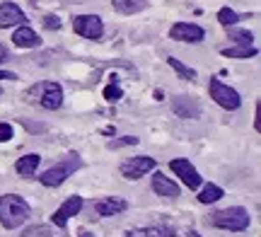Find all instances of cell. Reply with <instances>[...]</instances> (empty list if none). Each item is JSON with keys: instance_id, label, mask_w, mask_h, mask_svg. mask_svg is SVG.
Here are the masks:
<instances>
[{"instance_id": "6da1fadb", "label": "cell", "mask_w": 261, "mask_h": 237, "mask_svg": "<svg viewBox=\"0 0 261 237\" xmlns=\"http://www.w3.org/2000/svg\"><path fill=\"white\" fill-rule=\"evenodd\" d=\"M29 218V203L17 194L0 196V223L8 230L19 228Z\"/></svg>"}, {"instance_id": "7a4b0ae2", "label": "cell", "mask_w": 261, "mask_h": 237, "mask_svg": "<svg viewBox=\"0 0 261 237\" xmlns=\"http://www.w3.org/2000/svg\"><path fill=\"white\" fill-rule=\"evenodd\" d=\"M24 99L32 102V104L44 107L48 112H54V109L63 104V87L58 83H39V85H32L24 92Z\"/></svg>"}, {"instance_id": "3957f363", "label": "cell", "mask_w": 261, "mask_h": 237, "mask_svg": "<svg viewBox=\"0 0 261 237\" xmlns=\"http://www.w3.org/2000/svg\"><path fill=\"white\" fill-rule=\"evenodd\" d=\"M249 210L242 208V206H232V208H223L213 213L208 218V225L213 228H220V230H230V232H242V230L249 228Z\"/></svg>"}, {"instance_id": "277c9868", "label": "cell", "mask_w": 261, "mask_h": 237, "mask_svg": "<svg viewBox=\"0 0 261 237\" xmlns=\"http://www.w3.org/2000/svg\"><path fill=\"white\" fill-rule=\"evenodd\" d=\"M80 167H83L80 155H77V152H68L63 160L58 162V165L48 167V170L39 177V181H41L44 187H51V189H54V187H61V184H63V181L68 179L75 170H80Z\"/></svg>"}, {"instance_id": "5b68a950", "label": "cell", "mask_w": 261, "mask_h": 237, "mask_svg": "<svg viewBox=\"0 0 261 237\" xmlns=\"http://www.w3.org/2000/svg\"><path fill=\"white\" fill-rule=\"evenodd\" d=\"M208 92H211V99H215V102L223 107V109L234 112V109H240V104H242V97H240V92H237V90H232L230 85L220 83V80H211Z\"/></svg>"}, {"instance_id": "8992f818", "label": "cell", "mask_w": 261, "mask_h": 237, "mask_svg": "<svg viewBox=\"0 0 261 237\" xmlns=\"http://www.w3.org/2000/svg\"><path fill=\"white\" fill-rule=\"evenodd\" d=\"M155 165H158V160H155V157L138 155V157H130V160H126L119 170H121V174L126 177V179H140V177H145L148 172L155 170Z\"/></svg>"}, {"instance_id": "52a82bcc", "label": "cell", "mask_w": 261, "mask_h": 237, "mask_svg": "<svg viewBox=\"0 0 261 237\" xmlns=\"http://www.w3.org/2000/svg\"><path fill=\"white\" fill-rule=\"evenodd\" d=\"M73 29L85 39H99L104 34V22L97 15H77L73 19Z\"/></svg>"}, {"instance_id": "ba28073f", "label": "cell", "mask_w": 261, "mask_h": 237, "mask_svg": "<svg viewBox=\"0 0 261 237\" xmlns=\"http://www.w3.org/2000/svg\"><path fill=\"white\" fill-rule=\"evenodd\" d=\"M169 167H172V172H174L179 179L187 184L189 189H198V187H201V174L196 172V167L189 160H184V157H177V160L169 162Z\"/></svg>"}, {"instance_id": "9c48e42d", "label": "cell", "mask_w": 261, "mask_h": 237, "mask_svg": "<svg viewBox=\"0 0 261 237\" xmlns=\"http://www.w3.org/2000/svg\"><path fill=\"white\" fill-rule=\"evenodd\" d=\"M169 37L174 39V41H189V44H198V41H203L205 32L198 24L194 22H177L172 32H169Z\"/></svg>"}, {"instance_id": "30bf717a", "label": "cell", "mask_w": 261, "mask_h": 237, "mask_svg": "<svg viewBox=\"0 0 261 237\" xmlns=\"http://www.w3.org/2000/svg\"><path fill=\"white\" fill-rule=\"evenodd\" d=\"M83 206H85L83 196H70V199L65 201L63 206H61V208L51 216V223H54L56 228H65V225H68V220L73 218V216H77Z\"/></svg>"}, {"instance_id": "8fae6325", "label": "cell", "mask_w": 261, "mask_h": 237, "mask_svg": "<svg viewBox=\"0 0 261 237\" xmlns=\"http://www.w3.org/2000/svg\"><path fill=\"white\" fill-rule=\"evenodd\" d=\"M172 112H174L179 119H198V116H201V104L196 102L194 97L179 95V97H174V102H172Z\"/></svg>"}, {"instance_id": "7c38bea8", "label": "cell", "mask_w": 261, "mask_h": 237, "mask_svg": "<svg viewBox=\"0 0 261 237\" xmlns=\"http://www.w3.org/2000/svg\"><path fill=\"white\" fill-rule=\"evenodd\" d=\"M24 22H27V15H24L15 3H3V5H0V29L22 27Z\"/></svg>"}, {"instance_id": "4fadbf2b", "label": "cell", "mask_w": 261, "mask_h": 237, "mask_svg": "<svg viewBox=\"0 0 261 237\" xmlns=\"http://www.w3.org/2000/svg\"><path fill=\"white\" fill-rule=\"evenodd\" d=\"M126 208H128V201H126V199H119V196H107V199H99L97 203H94L97 216H102V218L119 216V213H123Z\"/></svg>"}, {"instance_id": "5bb4252c", "label": "cell", "mask_w": 261, "mask_h": 237, "mask_svg": "<svg viewBox=\"0 0 261 237\" xmlns=\"http://www.w3.org/2000/svg\"><path fill=\"white\" fill-rule=\"evenodd\" d=\"M152 191L162 196V199H177L179 196V184L172 181L169 177H165L162 172H155L152 174Z\"/></svg>"}, {"instance_id": "9a60e30c", "label": "cell", "mask_w": 261, "mask_h": 237, "mask_svg": "<svg viewBox=\"0 0 261 237\" xmlns=\"http://www.w3.org/2000/svg\"><path fill=\"white\" fill-rule=\"evenodd\" d=\"M12 44H15L17 48H34V46L41 44V39H39V34L32 27L22 24V27L15 29V34H12Z\"/></svg>"}, {"instance_id": "2e32d148", "label": "cell", "mask_w": 261, "mask_h": 237, "mask_svg": "<svg viewBox=\"0 0 261 237\" xmlns=\"http://www.w3.org/2000/svg\"><path fill=\"white\" fill-rule=\"evenodd\" d=\"M126 237H174L172 225H148V228H133L126 232Z\"/></svg>"}, {"instance_id": "e0dca14e", "label": "cell", "mask_w": 261, "mask_h": 237, "mask_svg": "<svg viewBox=\"0 0 261 237\" xmlns=\"http://www.w3.org/2000/svg\"><path fill=\"white\" fill-rule=\"evenodd\" d=\"M39 162H41V155H37V152H29V155H24V157H19L17 165H15V170H17L19 177H32V174L37 172Z\"/></svg>"}, {"instance_id": "ac0fdd59", "label": "cell", "mask_w": 261, "mask_h": 237, "mask_svg": "<svg viewBox=\"0 0 261 237\" xmlns=\"http://www.w3.org/2000/svg\"><path fill=\"white\" fill-rule=\"evenodd\" d=\"M114 10L121 12V15H136V12H143L148 8V0H112Z\"/></svg>"}, {"instance_id": "d6986e66", "label": "cell", "mask_w": 261, "mask_h": 237, "mask_svg": "<svg viewBox=\"0 0 261 237\" xmlns=\"http://www.w3.org/2000/svg\"><path fill=\"white\" fill-rule=\"evenodd\" d=\"M223 196H225V191L220 189L218 184H205L203 189H201V194H198V201L208 206V203H215V201H220Z\"/></svg>"}, {"instance_id": "ffe728a7", "label": "cell", "mask_w": 261, "mask_h": 237, "mask_svg": "<svg viewBox=\"0 0 261 237\" xmlns=\"http://www.w3.org/2000/svg\"><path fill=\"white\" fill-rule=\"evenodd\" d=\"M220 54L225 58H254L259 51L254 46H230V48H223Z\"/></svg>"}, {"instance_id": "44dd1931", "label": "cell", "mask_w": 261, "mask_h": 237, "mask_svg": "<svg viewBox=\"0 0 261 237\" xmlns=\"http://www.w3.org/2000/svg\"><path fill=\"white\" fill-rule=\"evenodd\" d=\"M227 32H230V39H232V41H237L240 46H252V41H254V34H252V32H249V29L227 27Z\"/></svg>"}, {"instance_id": "7402d4cb", "label": "cell", "mask_w": 261, "mask_h": 237, "mask_svg": "<svg viewBox=\"0 0 261 237\" xmlns=\"http://www.w3.org/2000/svg\"><path fill=\"white\" fill-rule=\"evenodd\" d=\"M167 63H169L172 68H174V70H177L181 80H196V70H194V68H189V66H184V63H181L179 58L169 56V58H167Z\"/></svg>"}, {"instance_id": "603a6c76", "label": "cell", "mask_w": 261, "mask_h": 237, "mask_svg": "<svg viewBox=\"0 0 261 237\" xmlns=\"http://www.w3.org/2000/svg\"><path fill=\"white\" fill-rule=\"evenodd\" d=\"M218 22H220L223 27H234V24L240 22V15L230 8H220V12H218Z\"/></svg>"}, {"instance_id": "cb8c5ba5", "label": "cell", "mask_w": 261, "mask_h": 237, "mask_svg": "<svg viewBox=\"0 0 261 237\" xmlns=\"http://www.w3.org/2000/svg\"><path fill=\"white\" fill-rule=\"evenodd\" d=\"M123 97V90L119 85H116V83H112V85H107L104 87V99H107V102H119V99H121Z\"/></svg>"}, {"instance_id": "d4e9b609", "label": "cell", "mask_w": 261, "mask_h": 237, "mask_svg": "<svg viewBox=\"0 0 261 237\" xmlns=\"http://www.w3.org/2000/svg\"><path fill=\"white\" fill-rule=\"evenodd\" d=\"M22 237H54V235H51V228H48V225H32V228L24 230Z\"/></svg>"}, {"instance_id": "484cf974", "label": "cell", "mask_w": 261, "mask_h": 237, "mask_svg": "<svg viewBox=\"0 0 261 237\" xmlns=\"http://www.w3.org/2000/svg\"><path fill=\"white\" fill-rule=\"evenodd\" d=\"M123 145H138V138L136 136H123V138H114L109 143V150H116V148H123Z\"/></svg>"}, {"instance_id": "4316f807", "label": "cell", "mask_w": 261, "mask_h": 237, "mask_svg": "<svg viewBox=\"0 0 261 237\" xmlns=\"http://www.w3.org/2000/svg\"><path fill=\"white\" fill-rule=\"evenodd\" d=\"M12 138V126L10 123H0V143H8Z\"/></svg>"}, {"instance_id": "83f0119b", "label": "cell", "mask_w": 261, "mask_h": 237, "mask_svg": "<svg viewBox=\"0 0 261 237\" xmlns=\"http://www.w3.org/2000/svg\"><path fill=\"white\" fill-rule=\"evenodd\" d=\"M44 27L46 29H61V19L54 17V15H46V17H44Z\"/></svg>"}, {"instance_id": "f1b7e54d", "label": "cell", "mask_w": 261, "mask_h": 237, "mask_svg": "<svg viewBox=\"0 0 261 237\" xmlns=\"http://www.w3.org/2000/svg\"><path fill=\"white\" fill-rule=\"evenodd\" d=\"M0 80H17V75L10 73V70H0Z\"/></svg>"}, {"instance_id": "f546056e", "label": "cell", "mask_w": 261, "mask_h": 237, "mask_svg": "<svg viewBox=\"0 0 261 237\" xmlns=\"http://www.w3.org/2000/svg\"><path fill=\"white\" fill-rule=\"evenodd\" d=\"M5 58H8V51H5V46H3V44H0V63H3V61H5Z\"/></svg>"}, {"instance_id": "4dcf8cb0", "label": "cell", "mask_w": 261, "mask_h": 237, "mask_svg": "<svg viewBox=\"0 0 261 237\" xmlns=\"http://www.w3.org/2000/svg\"><path fill=\"white\" fill-rule=\"evenodd\" d=\"M187 235H189V237H201V235H198V232H196V230H189Z\"/></svg>"}, {"instance_id": "1f68e13d", "label": "cell", "mask_w": 261, "mask_h": 237, "mask_svg": "<svg viewBox=\"0 0 261 237\" xmlns=\"http://www.w3.org/2000/svg\"><path fill=\"white\" fill-rule=\"evenodd\" d=\"M80 237H92V235H90L87 230H83V232H80Z\"/></svg>"}, {"instance_id": "d6a6232c", "label": "cell", "mask_w": 261, "mask_h": 237, "mask_svg": "<svg viewBox=\"0 0 261 237\" xmlns=\"http://www.w3.org/2000/svg\"><path fill=\"white\" fill-rule=\"evenodd\" d=\"M0 95H3V90H0Z\"/></svg>"}]
</instances>
